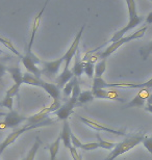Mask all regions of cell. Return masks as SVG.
<instances>
[{"label":"cell","instance_id":"cell-30","mask_svg":"<svg viewBox=\"0 0 152 160\" xmlns=\"http://www.w3.org/2000/svg\"><path fill=\"white\" fill-rule=\"evenodd\" d=\"M141 54H142V57H143L144 60H146L148 58V56H149L150 54H152V41L144 48V49H142Z\"/></svg>","mask_w":152,"mask_h":160},{"label":"cell","instance_id":"cell-32","mask_svg":"<svg viewBox=\"0 0 152 160\" xmlns=\"http://www.w3.org/2000/svg\"><path fill=\"white\" fill-rule=\"evenodd\" d=\"M98 148H100L98 142H89V143H82L81 150L83 151H94V150H97Z\"/></svg>","mask_w":152,"mask_h":160},{"label":"cell","instance_id":"cell-24","mask_svg":"<svg viewBox=\"0 0 152 160\" xmlns=\"http://www.w3.org/2000/svg\"><path fill=\"white\" fill-rule=\"evenodd\" d=\"M94 99L95 98H94L92 91H83L80 92V95L78 97V102L80 104H85V103H88V102L93 101Z\"/></svg>","mask_w":152,"mask_h":160},{"label":"cell","instance_id":"cell-41","mask_svg":"<svg viewBox=\"0 0 152 160\" xmlns=\"http://www.w3.org/2000/svg\"><path fill=\"white\" fill-rule=\"evenodd\" d=\"M0 160H1V155H0Z\"/></svg>","mask_w":152,"mask_h":160},{"label":"cell","instance_id":"cell-35","mask_svg":"<svg viewBox=\"0 0 152 160\" xmlns=\"http://www.w3.org/2000/svg\"><path fill=\"white\" fill-rule=\"evenodd\" d=\"M6 72H8V68H6L4 65H2V63L0 62V78H2L3 76L5 75Z\"/></svg>","mask_w":152,"mask_h":160},{"label":"cell","instance_id":"cell-18","mask_svg":"<svg viewBox=\"0 0 152 160\" xmlns=\"http://www.w3.org/2000/svg\"><path fill=\"white\" fill-rule=\"evenodd\" d=\"M8 72L12 75L13 79L16 84H22L23 83V74L21 72V68L19 66H15V67H9L8 68Z\"/></svg>","mask_w":152,"mask_h":160},{"label":"cell","instance_id":"cell-15","mask_svg":"<svg viewBox=\"0 0 152 160\" xmlns=\"http://www.w3.org/2000/svg\"><path fill=\"white\" fill-rule=\"evenodd\" d=\"M71 134H72V131H71L69 122L64 121L63 129H61L60 137V142H63L65 148H67V149H70L71 147H72V143H71Z\"/></svg>","mask_w":152,"mask_h":160},{"label":"cell","instance_id":"cell-16","mask_svg":"<svg viewBox=\"0 0 152 160\" xmlns=\"http://www.w3.org/2000/svg\"><path fill=\"white\" fill-rule=\"evenodd\" d=\"M73 77H74V75L72 73V70H70L69 68H65L64 67L63 71H61V73L56 78V83H57L56 85L59 86L60 89L64 88V86L66 85Z\"/></svg>","mask_w":152,"mask_h":160},{"label":"cell","instance_id":"cell-33","mask_svg":"<svg viewBox=\"0 0 152 160\" xmlns=\"http://www.w3.org/2000/svg\"><path fill=\"white\" fill-rule=\"evenodd\" d=\"M71 143H72V147L73 148H75L76 150H78V149H81V147H82V143L77 138V137L74 135V134L72 133L71 134Z\"/></svg>","mask_w":152,"mask_h":160},{"label":"cell","instance_id":"cell-8","mask_svg":"<svg viewBox=\"0 0 152 160\" xmlns=\"http://www.w3.org/2000/svg\"><path fill=\"white\" fill-rule=\"evenodd\" d=\"M76 99H73V98H69V100H68L66 103H64L63 105H60V107L57 110H55L52 114H54L57 120L60 121H68V118H69L71 114L73 113L74 111V107H75V105L77 103Z\"/></svg>","mask_w":152,"mask_h":160},{"label":"cell","instance_id":"cell-31","mask_svg":"<svg viewBox=\"0 0 152 160\" xmlns=\"http://www.w3.org/2000/svg\"><path fill=\"white\" fill-rule=\"evenodd\" d=\"M142 143H143V146L146 148V150L150 153L151 156H152V136L151 137L150 136H145V138L143 139Z\"/></svg>","mask_w":152,"mask_h":160},{"label":"cell","instance_id":"cell-26","mask_svg":"<svg viewBox=\"0 0 152 160\" xmlns=\"http://www.w3.org/2000/svg\"><path fill=\"white\" fill-rule=\"evenodd\" d=\"M76 77L74 76V77L70 80L69 82L67 83L66 85L64 86V88H63V92H64V95L66 96V97H71V94H72V91H73V88H74V84H75V81H76Z\"/></svg>","mask_w":152,"mask_h":160},{"label":"cell","instance_id":"cell-19","mask_svg":"<svg viewBox=\"0 0 152 160\" xmlns=\"http://www.w3.org/2000/svg\"><path fill=\"white\" fill-rule=\"evenodd\" d=\"M41 146H42V142H41L40 137L38 136L37 138H35V142H34V145H32L31 149L29 150V152L27 153V155L22 160H34L35 156H37V153Z\"/></svg>","mask_w":152,"mask_h":160},{"label":"cell","instance_id":"cell-9","mask_svg":"<svg viewBox=\"0 0 152 160\" xmlns=\"http://www.w3.org/2000/svg\"><path fill=\"white\" fill-rule=\"evenodd\" d=\"M78 120L81 121L83 124L89 126L90 128L92 129H95L97 131H104V132H109V133H113L115 135H119V136H126V133L124 130H116V129H113L111 127H106L104 125L98 123L96 121H92V120H89V119H86L83 117H80L78 116Z\"/></svg>","mask_w":152,"mask_h":160},{"label":"cell","instance_id":"cell-5","mask_svg":"<svg viewBox=\"0 0 152 160\" xmlns=\"http://www.w3.org/2000/svg\"><path fill=\"white\" fill-rule=\"evenodd\" d=\"M60 107V101H53V103L50 105L49 107L43 108L41 111H39L38 113L34 114V116H30L27 118V122L28 124H39L44 122L46 119H48V116L49 113H53L54 111L57 110Z\"/></svg>","mask_w":152,"mask_h":160},{"label":"cell","instance_id":"cell-38","mask_svg":"<svg viewBox=\"0 0 152 160\" xmlns=\"http://www.w3.org/2000/svg\"><path fill=\"white\" fill-rule=\"evenodd\" d=\"M147 105H152V94L148 97V99H147Z\"/></svg>","mask_w":152,"mask_h":160},{"label":"cell","instance_id":"cell-7","mask_svg":"<svg viewBox=\"0 0 152 160\" xmlns=\"http://www.w3.org/2000/svg\"><path fill=\"white\" fill-rule=\"evenodd\" d=\"M83 30H85V25H82V27L80 28V30L77 32L75 39H74L72 45L70 46V48L68 49V51L63 55V58H64V67L65 68H69L70 67V62L72 58H74L75 56L76 52L78 51V46H79V43H80V40H81V36L83 33Z\"/></svg>","mask_w":152,"mask_h":160},{"label":"cell","instance_id":"cell-3","mask_svg":"<svg viewBox=\"0 0 152 160\" xmlns=\"http://www.w3.org/2000/svg\"><path fill=\"white\" fill-rule=\"evenodd\" d=\"M55 123V121L51 120V119H46L44 122L42 123H39V124H28V125H25L22 128H19V129H16L13 131L12 133H9L8 136L5 137V139L0 143V155H2V153L4 152V150L8 148V146H11L12 143H14L16 140L18 139V137H20L23 133H26L27 131H30L32 129H35V128H39V127H44V126H50Z\"/></svg>","mask_w":152,"mask_h":160},{"label":"cell","instance_id":"cell-39","mask_svg":"<svg viewBox=\"0 0 152 160\" xmlns=\"http://www.w3.org/2000/svg\"><path fill=\"white\" fill-rule=\"evenodd\" d=\"M8 112H3V111H0V117H5Z\"/></svg>","mask_w":152,"mask_h":160},{"label":"cell","instance_id":"cell-21","mask_svg":"<svg viewBox=\"0 0 152 160\" xmlns=\"http://www.w3.org/2000/svg\"><path fill=\"white\" fill-rule=\"evenodd\" d=\"M106 71V59H101L95 65V73L94 77L95 78H102V75Z\"/></svg>","mask_w":152,"mask_h":160},{"label":"cell","instance_id":"cell-28","mask_svg":"<svg viewBox=\"0 0 152 160\" xmlns=\"http://www.w3.org/2000/svg\"><path fill=\"white\" fill-rule=\"evenodd\" d=\"M0 107H6L9 111L14 110V100H13V98L4 97V99L0 102Z\"/></svg>","mask_w":152,"mask_h":160},{"label":"cell","instance_id":"cell-29","mask_svg":"<svg viewBox=\"0 0 152 160\" xmlns=\"http://www.w3.org/2000/svg\"><path fill=\"white\" fill-rule=\"evenodd\" d=\"M20 84H15L11 86L8 91H6L5 92V97H9V98H13V97H15L16 95L18 94V92H19V89H20Z\"/></svg>","mask_w":152,"mask_h":160},{"label":"cell","instance_id":"cell-20","mask_svg":"<svg viewBox=\"0 0 152 160\" xmlns=\"http://www.w3.org/2000/svg\"><path fill=\"white\" fill-rule=\"evenodd\" d=\"M60 137L57 136V138L51 143L50 146H48V150H49V154H50V160H55L57 153L60 150Z\"/></svg>","mask_w":152,"mask_h":160},{"label":"cell","instance_id":"cell-13","mask_svg":"<svg viewBox=\"0 0 152 160\" xmlns=\"http://www.w3.org/2000/svg\"><path fill=\"white\" fill-rule=\"evenodd\" d=\"M38 88H43L51 98L53 99V101H60V89L59 88V86L53 83H48L46 81H44L43 79H40L38 84Z\"/></svg>","mask_w":152,"mask_h":160},{"label":"cell","instance_id":"cell-25","mask_svg":"<svg viewBox=\"0 0 152 160\" xmlns=\"http://www.w3.org/2000/svg\"><path fill=\"white\" fill-rule=\"evenodd\" d=\"M83 73H85V74L88 76L90 79H93L94 73H95V65H94L93 60H88V62H85Z\"/></svg>","mask_w":152,"mask_h":160},{"label":"cell","instance_id":"cell-36","mask_svg":"<svg viewBox=\"0 0 152 160\" xmlns=\"http://www.w3.org/2000/svg\"><path fill=\"white\" fill-rule=\"evenodd\" d=\"M145 21H146V24H152V12H150L149 14L147 15Z\"/></svg>","mask_w":152,"mask_h":160},{"label":"cell","instance_id":"cell-37","mask_svg":"<svg viewBox=\"0 0 152 160\" xmlns=\"http://www.w3.org/2000/svg\"><path fill=\"white\" fill-rule=\"evenodd\" d=\"M145 110L148 111V112L152 113V105H147V106L145 107Z\"/></svg>","mask_w":152,"mask_h":160},{"label":"cell","instance_id":"cell-6","mask_svg":"<svg viewBox=\"0 0 152 160\" xmlns=\"http://www.w3.org/2000/svg\"><path fill=\"white\" fill-rule=\"evenodd\" d=\"M25 121H27V117L21 116L15 110L8 111L4 117L3 122L0 123V130L6 129V128H15L19 126V125H21Z\"/></svg>","mask_w":152,"mask_h":160},{"label":"cell","instance_id":"cell-10","mask_svg":"<svg viewBox=\"0 0 152 160\" xmlns=\"http://www.w3.org/2000/svg\"><path fill=\"white\" fill-rule=\"evenodd\" d=\"M63 63H64L63 56L59 59L51 60V62H42V66H43V68H41L42 75L45 74V75H47L48 77L53 76V75H57V73L60 71V68L63 66Z\"/></svg>","mask_w":152,"mask_h":160},{"label":"cell","instance_id":"cell-1","mask_svg":"<svg viewBox=\"0 0 152 160\" xmlns=\"http://www.w3.org/2000/svg\"><path fill=\"white\" fill-rule=\"evenodd\" d=\"M145 134L144 132H137V133H131L129 135L126 136V138L124 140H122L121 142L116 143L115 148L112 150L111 153L106 156V158L104 160H115L119 156H121L123 154H125L126 152L130 151L131 149H134V147H137L138 145L143 142V139L145 138Z\"/></svg>","mask_w":152,"mask_h":160},{"label":"cell","instance_id":"cell-34","mask_svg":"<svg viewBox=\"0 0 152 160\" xmlns=\"http://www.w3.org/2000/svg\"><path fill=\"white\" fill-rule=\"evenodd\" d=\"M69 151H70V154H71V156H72L73 160H82V155L79 154L75 148L71 147V148L69 149Z\"/></svg>","mask_w":152,"mask_h":160},{"label":"cell","instance_id":"cell-14","mask_svg":"<svg viewBox=\"0 0 152 160\" xmlns=\"http://www.w3.org/2000/svg\"><path fill=\"white\" fill-rule=\"evenodd\" d=\"M92 92H93L94 98L123 101L122 98H120V96H119L118 92H116V91H107L106 88H104V89H92Z\"/></svg>","mask_w":152,"mask_h":160},{"label":"cell","instance_id":"cell-11","mask_svg":"<svg viewBox=\"0 0 152 160\" xmlns=\"http://www.w3.org/2000/svg\"><path fill=\"white\" fill-rule=\"evenodd\" d=\"M48 4V1H46L44 3L43 5V8L41 9V12L34 17V24H32V29H31V32H30V38H29V42H28V45L26 47V50H25V54H31L34 53L32 52V46H34V37H35V33L39 29V26H40V22H41V17L43 16L44 14V11L46 8V5Z\"/></svg>","mask_w":152,"mask_h":160},{"label":"cell","instance_id":"cell-27","mask_svg":"<svg viewBox=\"0 0 152 160\" xmlns=\"http://www.w3.org/2000/svg\"><path fill=\"white\" fill-rule=\"evenodd\" d=\"M96 137H97V139H98V143H99L100 148L105 149V150H113V149L115 148L116 143H114V142H106V140L102 139L99 133H97V134H96Z\"/></svg>","mask_w":152,"mask_h":160},{"label":"cell","instance_id":"cell-12","mask_svg":"<svg viewBox=\"0 0 152 160\" xmlns=\"http://www.w3.org/2000/svg\"><path fill=\"white\" fill-rule=\"evenodd\" d=\"M151 89L149 88H142L140 89V92H138V95L135 97L128 102L126 104L125 108H130V107H143L145 105V102L147 101L148 97L151 95L150 94Z\"/></svg>","mask_w":152,"mask_h":160},{"label":"cell","instance_id":"cell-2","mask_svg":"<svg viewBox=\"0 0 152 160\" xmlns=\"http://www.w3.org/2000/svg\"><path fill=\"white\" fill-rule=\"evenodd\" d=\"M126 4H127L128 8V15H129V21L128 24L121 28L120 30L116 31L114 33V36L112 37V39L109 40V42L114 43V42H117L119 40H121L122 38L125 37V34L130 31L131 29H134V27H137L138 25H140L142 22H143V17L138 15L137 12V4H135V1H131V0H127L126 1Z\"/></svg>","mask_w":152,"mask_h":160},{"label":"cell","instance_id":"cell-17","mask_svg":"<svg viewBox=\"0 0 152 160\" xmlns=\"http://www.w3.org/2000/svg\"><path fill=\"white\" fill-rule=\"evenodd\" d=\"M83 68H85V62L80 57L79 50L77 51L75 56H74V65L72 68V73L76 78L80 77L83 74Z\"/></svg>","mask_w":152,"mask_h":160},{"label":"cell","instance_id":"cell-40","mask_svg":"<svg viewBox=\"0 0 152 160\" xmlns=\"http://www.w3.org/2000/svg\"><path fill=\"white\" fill-rule=\"evenodd\" d=\"M2 53H3V51H2L1 49H0V55H1V54H2Z\"/></svg>","mask_w":152,"mask_h":160},{"label":"cell","instance_id":"cell-22","mask_svg":"<svg viewBox=\"0 0 152 160\" xmlns=\"http://www.w3.org/2000/svg\"><path fill=\"white\" fill-rule=\"evenodd\" d=\"M0 43H1L3 46H4L5 48H8V50H11L13 53L15 54V55H17V56H19L20 58H22L23 57V55L19 52V51L16 49V48L14 47V45L12 44V42L9 41V40H8V39H5V38H3V37H0Z\"/></svg>","mask_w":152,"mask_h":160},{"label":"cell","instance_id":"cell-23","mask_svg":"<svg viewBox=\"0 0 152 160\" xmlns=\"http://www.w3.org/2000/svg\"><path fill=\"white\" fill-rule=\"evenodd\" d=\"M40 79H42V78L35 77V76H34L32 74H30V73H28V72H26L25 74H23V83H26V84H28V85L38 86Z\"/></svg>","mask_w":152,"mask_h":160},{"label":"cell","instance_id":"cell-4","mask_svg":"<svg viewBox=\"0 0 152 160\" xmlns=\"http://www.w3.org/2000/svg\"><path fill=\"white\" fill-rule=\"evenodd\" d=\"M147 28H148V26L146 25V26L140 28L138 31H135L134 33H131V34H129V36H125L124 38H122L121 40H119L117 42H114V43H112L111 45H109V46L106 48L103 52L97 53V56L100 57V58H102V59H106L109 55H112L115 51H117L119 48L122 46V45L127 44V43H129V42L141 39L142 37H144V34H145V32H146Z\"/></svg>","mask_w":152,"mask_h":160}]
</instances>
